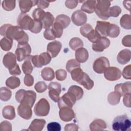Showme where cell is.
<instances>
[{
	"label": "cell",
	"mask_w": 131,
	"mask_h": 131,
	"mask_svg": "<svg viewBox=\"0 0 131 131\" xmlns=\"http://www.w3.org/2000/svg\"><path fill=\"white\" fill-rule=\"evenodd\" d=\"M16 56L12 52L6 53L3 59V63L4 66L9 70L14 67L16 64Z\"/></svg>",
	"instance_id": "obj_19"
},
{
	"label": "cell",
	"mask_w": 131,
	"mask_h": 131,
	"mask_svg": "<svg viewBox=\"0 0 131 131\" xmlns=\"http://www.w3.org/2000/svg\"><path fill=\"white\" fill-rule=\"evenodd\" d=\"M131 52L128 49H123L120 51L117 55L118 62L121 64H125L129 61L130 59Z\"/></svg>",
	"instance_id": "obj_22"
},
{
	"label": "cell",
	"mask_w": 131,
	"mask_h": 131,
	"mask_svg": "<svg viewBox=\"0 0 131 131\" xmlns=\"http://www.w3.org/2000/svg\"><path fill=\"white\" fill-rule=\"evenodd\" d=\"M54 21V17L52 13L49 12H46L43 18L41 21L43 28L46 29L50 28L53 26Z\"/></svg>",
	"instance_id": "obj_30"
},
{
	"label": "cell",
	"mask_w": 131,
	"mask_h": 131,
	"mask_svg": "<svg viewBox=\"0 0 131 131\" xmlns=\"http://www.w3.org/2000/svg\"><path fill=\"white\" fill-rule=\"evenodd\" d=\"M131 18L129 14H124L122 15L120 20V26L125 29L129 30L131 28Z\"/></svg>",
	"instance_id": "obj_36"
},
{
	"label": "cell",
	"mask_w": 131,
	"mask_h": 131,
	"mask_svg": "<svg viewBox=\"0 0 131 131\" xmlns=\"http://www.w3.org/2000/svg\"><path fill=\"white\" fill-rule=\"evenodd\" d=\"M78 3V1L75 0H68L65 2L66 6L69 9H74L75 8Z\"/></svg>",
	"instance_id": "obj_59"
},
{
	"label": "cell",
	"mask_w": 131,
	"mask_h": 131,
	"mask_svg": "<svg viewBox=\"0 0 131 131\" xmlns=\"http://www.w3.org/2000/svg\"><path fill=\"white\" fill-rule=\"evenodd\" d=\"M123 102L124 105L128 107H130L131 106L130 103V93L127 94L123 96Z\"/></svg>",
	"instance_id": "obj_61"
},
{
	"label": "cell",
	"mask_w": 131,
	"mask_h": 131,
	"mask_svg": "<svg viewBox=\"0 0 131 131\" xmlns=\"http://www.w3.org/2000/svg\"><path fill=\"white\" fill-rule=\"evenodd\" d=\"M129 2V1H123V5H124V6L125 7V9H127L128 10H129L127 7V5H128V6H130V3H129V4H128V3Z\"/></svg>",
	"instance_id": "obj_63"
},
{
	"label": "cell",
	"mask_w": 131,
	"mask_h": 131,
	"mask_svg": "<svg viewBox=\"0 0 131 131\" xmlns=\"http://www.w3.org/2000/svg\"><path fill=\"white\" fill-rule=\"evenodd\" d=\"M43 36L47 40H54L56 38V37L53 33L52 28H48L46 29L43 32Z\"/></svg>",
	"instance_id": "obj_53"
},
{
	"label": "cell",
	"mask_w": 131,
	"mask_h": 131,
	"mask_svg": "<svg viewBox=\"0 0 131 131\" xmlns=\"http://www.w3.org/2000/svg\"><path fill=\"white\" fill-rule=\"evenodd\" d=\"M101 35L95 30H93L90 34L88 35L87 38L89 39V40L91 42H92L93 43H94L96 42V41L101 37Z\"/></svg>",
	"instance_id": "obj_47"
},
{
	"label": "cell",
	"mask_w": 131,
	"mask_h": 131,
	"mask_svg": "<svg viewBox=\"0 0 131 131\" xmlns=\"http://www.w3.org/2000/svg\"><path fill=\"white\" fill-rule=\"evenodd\" d=\"M59 115L60 119L64 122L71 121L75 116L74 111L69 107H63L59 108Z\"/></svg>",
	"instance_id": "obj_15"
},
{
	"label": "cell",
	"mask_w": 131,
	"mask_h": 131,
	"mask_svg": "<svg viewBox=\"0 0 131 131\" xmlns=\"http://www.w3.org/2000/svg\"><path fill=\"white\" fill-rule=\"evenodd\" d=\"M11 91L6 87H2L0 89V99L4 101H7L11 98Z\"/></svg>",
	"instance_id": "obj_39"
},
{
	"label": "cell",
	"mask_w": 131,
	"mask_h": 131,
	"mask_svg": "<svg viewBox=\"0 0 131 131\" xmlns=\"http://www.w3.org/2000/svg\"><path fill=\"white\" fill-rule=\"evenodd\" d=\"M31 53V48L29 44H18L17 49L15 51V55L18 61L24 60L27 56L30 55Z\"/></svg>",
	"instance_id": "obj_11"
},
{
	"label": "cell",
	"mask_w": 131,
	"mask_h": 131,
	"mask_svg": "<svg viewBox=\"0 0 131 131\" xmlns=\"http://www.w3.org/2000/svg\"><path fill=\"white\" fill-rule=\"evenodd\" d=\"M111 23L105 21H97L95 30L102 37L108 36Z\"/></svg>",
	"instance_id": "obj_18"
},
{
	"label": "cell",
	"mask_w": 131,
	"mask_h": 131,
	"mask_svg": "<svg viewBox=\"0 0 131 131\" xmlns=\"http://www.w3.org/2000/svg\"><path fill=\"white\" fill-rule=\"evenodd\" d=\"M0 34L10 39L16 40L18 44H26L29 41L28 34L18 26H12L9 24H4L0 28Z\"/></svg>",
	"instance_id": "obj_1"
},
{
	"label": "cell",
	"mask_w": 131,
	"mask_h": 131,
	"mask_svg": "<svg viewBox=\"0 0 131 131\" xmlns=\"http://www.w3.org/2000/svg\"><path fill=\"white\" fill-rule=\"evenodd\" d=\"M131 65L128 64L124 67L122 71V75L125 79H131Z\"/></svg>",
	"instance_id": "obj_54"
},
{
	"label": "cell",
	"mask_w": 131,
	"mask_h": 131,
	"mask_svg": "<svg viewBox=\"0 0 131 131\" xmlns=\"http://www.w3.org/2000/svg\"><path fill=\"white\" fill-rule=\"evenodd\" d=\"M70 73L72 80L77 82L82 76L83 71L80 68V67H79L73 69Z\"/></svg>",
	"instance_id": "obj_43"
},
{
	"label": "cell",
	"mask_w": 131,
	"mask_h": 131,
	"mask_svg": "<svg viewBox=\"0 0 131 131\" xmlns=\"http://www.w3.org/2000/svg\"><path fill=\"white\" fill-rule=\"evenodd\" d=\"M47 129L49 131H60L61 126L56 122H52L47 125Z\"/></svg>",
	"instance_id": "obj_51"
},
{
	"label": "cell",
	"mask_w": 131,
	"mask_h": 131,
	"mask_svg": "<svg viewBox=\"0 0 131 131\" xmlns=\"http://www.w3.org/2000/svg\"><path fill=\"white\" fill-rule=\"evenodd\" d=\"M55 21L60 24L63 29L68 27L71 23L70 18L65 14H59L57 15Z\"/></svg>",
	"instance_id": "obj_34"
},
{
	"label": "cell",
	"mask_w": 131,
	"mask_h": 131,
	"mask_svg": "<svg viewBox=\"0 0 131 131\" xmlns=\"http://www.w3.org/2000/svg\"><path fill=\"white\" fill-rule=\"evenodd\" d=\"M110 45V40L106 37L101 36L96 42L93 43L92 49L95 52H102Z\"/></svg>",
	"instance_id": "obj_14"
},
{
	"label": "cell",
	"mask_w": 131,
	"mask_h": 131,
	"mask_svg": "<svg viewBox=\"0 0 131 131\" xmlns=\"http://www.w3.org/2000/svg\"><path fill=\"white\" fill-rule=\"evenodd\" d=\"M0 130L2 131H11L12 130V125L8 121H4L1 123Z\"/></svg>",
	"instance_id": "obj_55"
},
{
	"label": "cell",
	"mask_w": 131,
	"mask_h": 131,
	"mask_svg": "<svg viewBox=\"0 0 131 131\" xmlns=\"http://www.w3.org/2000/svg\"><path fill=\"white\" fill-rule=\"evenodd\" d=\"M52 57L48 52H43L39 55L32 56L31 61L33 65L36 68H41L43 66L49 64L51 60Z\"/></svg>",
	"instance_id": "obj_6"
},
{
	"label": "cell",
	"mask_w": 131,
	"mask_h": 131,
	"mask_svg": "<svg viewBox=\"0 0 131 131\" xmlns=\"http://www.w3.org/2000/svg\"><path fill=\"white\" fill-rule=\"evenodd\" d=\"M32 55H28L25 59L24 62L22 64L21 69L23 72L26 75L30 74L33 70V64L31 61Z\"/></svg>",
	"instance_id": "obj_27"
},
{
	"label": "cell",
	"mask_w": 131,
	"mask_h": 131,
	"mask_svg": "<svg viewBox=\"0 0 131 131\" xmlns=\"http://www.w3.org/2000/svg\"><path fill=\"white\" fill-rule=\"evenodd\" d=\"M52 27V30L56 38H60L62 36L63 33V28L62 26L58 23L54 21L53 25Z\"/></svg>",
	"instance_id": "obj_40"
},
{
	"label": "cell",
	"mask_w": 131,
	"mask_h": 131,
	"mask_svg": "<svg viewBox=\"0 0 131 131\" xmlns=\"http://www.w3.org/2000/svg\"><path fill=\"white\" fill-rule=\"evenodd\" d=\"M104 76L107 80L116 81L121 78V72L117 67H109L104 72Z\"/></svg>",
	"instance_id": "obj_12"
},
{
	"label": "cell",
	"mask_w": 131,
	"mask_h": 131,
	"mask_svg": "<svg viewBox=\"0 0 131 131\" xmlns=\"http://www.w3.org/2000/svg\"><path fill=\"white\" fill-rule=\"evenodd\" d=\"M77 99L75 96L69 92H67L61 97L60 98L58 105L59 108L63 107H69L72 108L75 104Z\"/></svg>",
	"instance_id": "obj_8"
},
{
	"label": "cell",
	"mask_w": 131,
	"mask_h": 131,
	"mask_svg": "<svg viewBox=\"0 0 131 131\" xmlns=\"http://www.w3.org/2000/svg\"><path fill=\"white\" fill-rule=\"evenodd\" d=\"M17 25L23 30H29L33 28L35 21L29 15L25 13H21L17 18Z\"/></svg>",
	"instance_id": "obj_7"
},
{
	"label": "cell",
	"mask_w": 131,
	"mask_h": 131,
	"mask_svg": "<svg viewBox=\"0 0 131 131\" xmlns=\"http://www.w3.org/2000/svg\"><path fill=\"white\" fill-rule=\"evenodd\" d=\"M107 125L105 122L100 119H97L92 122L90 125V129L92 131H100L105 129Z\"/></svg>",
	"instance_id": "obj_26"
},
{
	"label": "cell",
	"mask_w": 131,
	"mask_h": 131,
	"mask_svg": "<svg viewBox=\"0 0 131 131\" xmlns=\"http://www.w3.org/2000/svg\"><path fill=\"white\" fill-rule=\"evenodd\" d=\"M36 94L33 91L20 89L15 94V99L19 103L29 105L32 107L36 100Z\"/></svg>",
	"instance_id": "obj_2"
},
{
	"label": "cell",
	"mask_w": 131,
	"mask_h": 131,
	"mask_svg": "<svg viewBox=\"0 0 131 131\" xmlns=\"http://www.w3.org/2000/svg\"><path fill=\"white\" fill-rule=\"evenodd\" d=\"M121 97V95L118 92L116 91L112 92L107 96V101L110 104L115 105L119 103Z\"/></svg>",
	"instance_id": "obj_35"
},
{
	"label": "cell",
	"mask_w": 131,
	"mask_h": 131,
	"mask_svg": "<svg viewBox=\"0 0 131 131\" xmlns=\"http://www.w3.org/2000/svg\"><path fill=\"white\" fill-rule=\"evenodd\" d=\"M24 84L27 86H31L34 83V78L33 77L29 74L26 75L24 79Z\"/></svg>",
	"instance_id": "obj_56"
},
{
	"label": "cell",
	"mask_w": 131,
	"mask_h": 131,
	"mask_svg": "<svg viewBox=\"0 0 131 131\" xmlns=\"http://www.w3.org/2000/svg\"><path fill=\"white\" fill-rule=\"evenodd\" d=\"M13 45V40L4 37L0 41L1 49L5 51H8L11 50Z\"/></svg>",
	"instance_id": "obj_37"
},
{
	"label": "cell",
	"mask_w": 131,
	"mask_h": 131,
	"mask_svg": "<svg viewBox=\"0 0 131 131\" xmlns=\"http://www.w3.org/2000/svg\"><path fill=\"white\" fill-rule=\"evenodd\" d=\"M37 1L31 0L19 1V7L22 13H26L29 12L32 7L37 5Z\"/></svg>",
	"instance_id": "obj_21"
},
{
	"label": "cell",
	"mask_w": 131,
	"mask_h": 131,
	"mask_svg": "<svg viewBox=\"0 0 131 131\" xmlns=\"http://www.w3.org/2000/svg\"><path fill=\"white\" fill-rule=\"evenodd\" d=\"M55 74L57 80L59 81H63L65 80L67 76V72L63 69L57 70L55 72Z\"/></svg>",
	"instance_id": "obj_50"
},
{
	"label": "cell",
	"mask_w": 131,
	"mask_h": 131,
	"mask_svg": "<svg viewBox=\"0 0 131 131\" xmlns=\"http://www.w3.org/2000/svg\"><path fill=\"white\" fill-rule=\"evenodd\" d=\"M89 58V53L88 50L82 47L78 49L75 52L76 60L79 63L85 62Z\"/></svg>",
	"instance_id": "obj_25"
},
{
	"label": "cell",
	"mask_w": 131,
	"mask_h": 131,
	"mask_svg": "<svg viewBox=\"0 0 131 131\" xmlns=\"http://www.w3.org/2000/svg\"><path fill=\"white\" fill-rule=\"evenodd\" d=\"M61 47V43L59 41L55 40L51 41L48 44L47 51L52 58H55L60 52Z\"/></svg>",
	"instance_id": "obj_16"
},
{
	"label": "cell",
	"mask_w": 131,
	"mask_h": 131,
	"mask_svg": "<svg viewBox=\"0 0 131 131\" xmlns=\"http://www.w3.org/2000/svg\"><path fill=\"white\" fill-rule=\"evenodd\" d=\"M50 104L45 98L40 99L35 104L34 112L37 116H46L50 112Z\"/></svg>",
	"instance_id": "obj_5"
},
{
	"label": "cell",
	"mask_w": 131,
	"mask_h": 131,
	"mask_svg": "<svg viewBox=\"0 0 131 131\" xmlns=\"http://www.w3.org/2000/svg\"><path fill=\"white\" fill-rule=\"evenodd\" d=\"M50 5V2L47 1H37V7L38 8L42 9H46L49 7Z\"/></svg>",
	"instance_id": "obj_62"
},
{
	"label": "cell",
	"mask_w": 131,
	"mask_h": 131,
	"mask_svg": "<svg viewBox=\"0 0 131 131\" xmlns=\"http://www.w3.org/2000/svg\"><path fill=\"white\" fill-rule=\"evenodd\" d=\"M15 1L4 0L2 2V7L6 11H12L15 7Z\"/></svg>",
	"instance_id": "obj_45"
},
{
	"label": "cell",
	"mask_w": 131,
	"mask_h": 131,
	"mask_svg": "<svg viewBox=\"0 0 131 131\" xmlns=\"http://www.w3.org/2000/svg\"><path fill=\"white\" fill-rule=\"evenodd\" d=\"M34 21H35L34 25L33 28L30 30V31L33 33L37 34L39 33L41 31L43 27V26L41 21H37V20H34Z\"/></svg>",
	"instance_id": "obj_52"
},
{
	"label": "cell",
	"mask_w": 131,
	"mask_h": 131,
	"mask_svg": "<svg viewBox=\"0 0 131 131\" xmlns=\"http://www.w3.org/2000/svg\"><path fill=\"white\" fill-rule=\"evenodd\" d=\"M45 13L46 12H45L42 9L38 8L34 10L32 15L34 20L41 21L45 15Z\"/></svg>",
	"instance_id": "obj_42"
},
{
	"label": "cell",
	"mask_w": 131,
	"mask_h": 131,
	"mask_svg": "<svg viewBox=\"0 0 131 131\" xmlns=\"http://www.w3.org/2000/svg\"><path fill=\"white\" fill-rule=\"evenodd\" d=\"M41 75L43 79L46 81H51L55 77V73L54 70L50 67H46L43 68L41 72Z\"/></svg>",
	"instance_id": "obj_31"
},
{
	"label": "cell",
	"mask_w": 131,
	"mask_h": 131,
	"mask_svg": "<svg viewBox=\"0 0 131 131\" xmlns=\"http://www.w3.org/2000/svg\"><path fill=\"white\" fill-rule=\"evenodd\" d=\"M111 4L110 1H96L95 12L100 18L106 20L110 17L108 10Z\"/></svg>",
	"instance_id": "obj_4"
},
{
	"label": "cell",
	"mask_w": 131,
	"mask_h": 131,
	"mask_svg": "<svg viewBox=\"0 0 131 131\" xmlns=\"http://www.w3.org/2000/svg\"><path fill=\"white\" fill-rule=\"evenodd\" d=\"M110 67L108 59L105 57H100L97 58L93 63L94 71L98 74L104 73L105 70Z\"/></svg>",
	"instance_id": "obj_9"
},
{
	"label": "cell",
	"mask_w": 131,
	"mask_h": 131,
	"mask_svg": "<svg viewBox=\"0 0 131 131\" xmlns=\"http://www.w3.org/2000/svg\"><path fill=\"white\" fill-rule=\"evenodd\" d=\"M77 82L88 90L92 89L94 86V81L90 78L89 76L84 72H83L82 76Z\"/></svg>",
	"instance_id": "obj_24"
},
{
	"label": "cell",
	"mask_w": 131,
	"mask_h": 131,
	"mask_svg": "<svg viewBox=\"0 0 131 131\" xmlns=\"http://www.w3.org/2000/svg\"><path fill=\"white\" fill-rule=\"evenodd\" d=\"M68 92L73 94L76 97L77 100H80L82 98L83 95V89L81 87L76 85L71 86L68 89Z\"/></svg>",
	"instance_id": "obj_32"
},
{
	"label": "cell",
	"mask_w": 131,
	"mask_h": 131,
	"mask_svg": "<svg viewBox=\"0 0 131 131\" xmlns=\"http://www.w3.org/2000/svg\"><path fill=\"white\" fill-rule=\"evenodd\" d=\"M79 67H80V63L74 59L69 60L66 64V69L69 73H70L73 69Z\"/></svg>",
	"instance_id": "obj_44"
},
{
	"label": "cell",
	"mask_w": 131,
	"mask_h": 131,
	"mask_svg": "<svg viewBox=\"0 0 131 131\" xmlns=\"http://www.w3.org/2000/svg\"><path fill=\"white\" fill-rule=\"evenodd\" d=\"M46 121L42 119H35L31 123L28 130L31 131H41L44 127Z\"/></svg>",
	"instance_id": "obj_23"
},
{
	"label": "cell",
	"mask_w": 131,
	"mask_h": 131,
	"mask_svg": "<svg viewBox=\"0 0 131 131\" xmlns=\"http://www.w3.org/2000/svg\"><path fill=\"white\" fill-rule=\"evenodd\" d=\"M83 46L82 40L78 37L72 38L69 42V46L73 50H76Z\"/></svg>",
	"instance_id": "obj_38"
},
{
	"label": "cell",
	"mask_w": 131,
	"mask_h": 131,
	"mask_svg": "<svg viewBox=\"0 0 131 131\" xmlns=\"http://www.w3.org/2000/svg\"><path fill=\"white\" fill-rule=\"evenodd\" d=\"M131 121L126 115H120L116 117L112 123L113 129L115 131H126L129 130Z\"/></svg>",
	"instance_id": "obj_3"
},
{
	"label": "cell",
	"mask_w": 131,
	"mask_h": 131,
	"mask_svg": "<svg viewBox=\"0 0 131 131\" xmlns=\"http://www.w3.org/2000/svg\"><path fill=\"white\" fill-rule=\"evenodd\" d=\"M96 1H84L81 7V10L88 13H92L95 12Z\"/></svg>",
	"instance_id": "obj_29"
},
{
	"label": "cell",
	"mask_w": 131,
	"mask_h": 131,
	"mask_svg": "<svg viewBox=\"0 0 131 131\" xmlns=\"http://www.w3.org/2000/svg\"><path fill=\"white\" fill-rule=\"evenodd\" d=\"M10 74L12 75H19L21 74V71L18 64L17 63L14 67L9 70Z\"/></svg>",
	"instance_id": "obj_57"
},
{
	"label": "cell",
	"mask_w": 131,
	"mask_h": 131,
	"mask_svg": "<svg viewBox=\"0 0 131 131\" xmlns=\"http://www.w3.org/2000/svg\"><path fill=\"white\" fill-rule=\"evenodd\" d=\"M32 107L29 105L20 103L17 107V113L18 115L26 120L31 119L32 116Z\"/></svg>",
	"instance_id": "obj_17"
},
{
	"label": "cell",
	"mask_w": 131,
	"mask_h": 131,
	"mask_svg": "<svg viewBox=\"0 0 131 131\" xmlns=\"http://www.w3.org/2000/svg\"><path fill=\"white\" fill-rule=\"evenodd\" d=\"M20 84V81L19 78L16 76H11L6 81V85L11 89H14Z\"/></svg>",
	"instance_id": "obj_33"
},
{
	"label": "cell",
	"mask_w": 131,
	"mask_h": 131,
	"mask_svg": "<svg viewBox=\"0 0 131 131\" xmlns=\"http://www.w3.org/2000/svg\"><path fill=\"white\" fill-rule=\"evenodd\" d=\"M93 30V27L89 24H85L80 28V34L84 37H87L90 33Z\"/></svg>",
	"instance_id": "obj_46"
},
{
	"label": "cell",
	"mask_w": 131,
	"mask_h": 131,
	"mask_svg": "<svg viewBox=\"0 0 131 131\" xmlns=\"http://www.w3.org/2000/svg\"><path fill=\"white\" fill-rule=\"evenodd\" d=\"M131 83L130 81L126 82L123 83L117 84L114 88L115 91L118 92L121 96H123L125 95L130 93Z\"/></svg>",
	"instance_id": "obj_20"
},
{
	"label": "cell",
	"mask_w": 131,
	"mask_h": 131,
	"mask_svg": "<svg viewBox=\"0 0 131 131\" xmlns=\"http://www.w3.org/2000/svg\"><path fill=\"white\" fill-rule=\"evenodd\" d=\"M121 12V9L118 6H114L110 7L108 10L109 15L111 17H118Z\"/></svg>",
	"instance_id": "obj_48"
},
{
	"label": "cell",
	"mask_w": 131,
	"mask_h": 131,
	"mask_svg": "<svg viewBox=\"0 0 131 131\" xmlns=\"http://www.w3.org/2000/svg\"><path fill=\"white\" fill-rule=\"evenodd\" d=\"M34 88L35 90L37 91V92L43 93L46 91L47 89V85L45 82L39 81L35 84Z\"/></svg>",
	"instance_id": "obj_49"
},
{
	"label": "cell",
	"mask_w": 131,
	"mask_h": 131,
	"mask_svg": "<svg viewBox=\"0 0 131 131\" xmlns=\"http://www.w3.org/2000/svg\"><path fill=\"white\" fill-rule=\"evenodd\" d=\"M71 19L73 24L76 26H82L85 24L87 21V16L82 11L78 10L73 13Z\"/></svg>",
	"instance_id": "obj_13"
},
{
	"label": "cell",
	"mask_w": 131,
	"mask_h": 131,
	"mask_svg": "<svg viewBox=\"0 0 131 131\" xmlns=\"http://www.w3.org/2000/svg\"><path fill=\"white\" fill-rule=\"evenodd\" d=\"M120 29L116 24H111L108 36L112 38L117 37L120 34Z\"/></svg>",
	"instance_id": "obj_41"
},
{
	"label": "cell",
	"mask_w": 131,
	"mask_h": 131,
	"mask_svg": "<svg viewBox=\"0 0 131 131\" xmlns=\"http://www.w3.org/2000/svg\"><path fill=\"white\" fill-rule=\"evenodd\" d=\"M49 96L55 102H58L60 99V94L61 92V85L56 82H51L48 85Z\"/></svg>",
	"instance_id": "obj_10"
},
{
	"label": "cell",
	"mask_w": 131,
	"mask_h": 131,
	"mask_svg": "<svg viewBox=\"0 0 131 131\" xmlns=\"http://www.w3.org/2000/svg\"><path fill=\"white\" fill-rule=\"evenodd\" d=\"M122 44L125 47H131V35H125L122 39Z\"/></svg>",
	"instance_id": "obj_58"
},
{
	"label": "cell",
	"mask_w": 131,
	"mask_h": 131,
	"mask_svg": "<svg viewBox=\"0 0 131 131\" xmlns=\"http://www.w3.org/2000/svg\"><path fill=\"white\" fill-rule=\"evenodd\" d=\"M2 115L5 119L13 120L15 117L14 107L10 105L5 106L3 109Z\"/></svg>",
	"instance_id": "obj_28"
},
{
	"label": "cell",
	"mask_w": 131,
	"mask_h": 131,
	"mask_svg": "<svg viewBox=\"0 0 131 131\" xmlns=\"http://www.w3.org/2000/svg\"><path fill=\"white\" fill-rule=\"evenodd\" d=\"M78 129V126L74 123L67 124L64 126V130L66 131H77Z\"/></svg>",
	"instance_id": "obj_60"
}]
</instances>
